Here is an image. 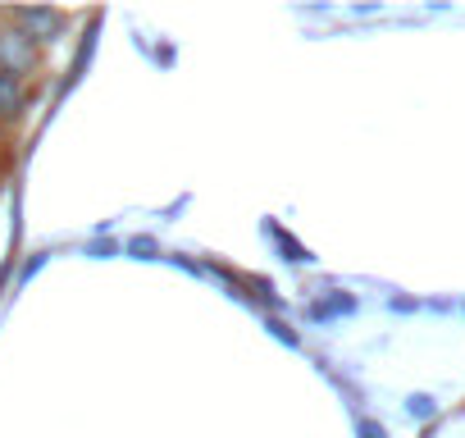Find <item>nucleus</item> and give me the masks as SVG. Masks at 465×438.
<instances>
[{
	"label": "nucleus",
	"instance_id": "1",
	"mask_svg": "<svg viewBox=\"0 0 465 438\" xmlns=\"http://www.w3.org/2000/svg\"><path fill=\"white\" fill-rule=\"evenodd\" d=\"M37 65H42V46H37L28 33H19L15 24L0 28V74L28 83V78L37 74Z\"/></svg>",
	"mask_w": 465,
	"mask_h": 438
},
{
	"label": "nucleus",
	"instance_id": "2",
	"mask_svg": "<svg viewBox=\"0 0 465 438\" xmlns=\"http://www.w3.org/2000/svg\"><path fill=\"white\" fill-rule=\"evenodd\" d=\"M10 24H15L19 33H28L37 46H51V42H60V37H64V28H69V19H64L60 10H51V5L10 10Z\"/></svg>",
	"mask_w": 465,
	"mask_h": 438
},
{
	"label": "nucleus",
	"instance_id": "3",
	"mask_svg": "<svg viewBox=\"0 0 465 438\" xmlns=\"http://www.w3.org/2000/svg\"><path fill=\"white\" fill-rule=\"evenodd\" d=\"M28 105H33L28 83H19V78H10V74H0V128H5V124H19V119L28 114Z\"/></svg>",
	"mask_w": 465,
	"mask_h": 438
},
{
	"label": "nucleus",
	"instance_id": "4",
	"mask_svg": "<svg viewBox=\"0 0 465 438\" xmlns=\"http://www.w3.org/2000/svg\"><path fill=\"white\" fill-rule=\"evenodd\" d=\"M351 311H356V297H351V293H324V297H315V302L306 306V320H311V324H329V320L351 315Z\"/></svg>",
	"mask_w": 465,
	"mask_h": 438
},
{
	"label": "nucleus",
	"instance_id": "5",
	"mask_svg": "<svg viewBox=\"0 0 465 438\" xmlns=\"http://www.w3.org/2000/svg\"><path fill=\"white\" fill-rule=\"evenodd\" d=\"M238 297H247V302H261L265 311H283V297L274 293V284L265 279V274H242V284H238Z\"/></svg>",
	"mask_w": 465,
	"mask_h": 438
},
{
	"label": "nucleus",
	"instance_id": "6",
	"mask_svg": "<svg viewBox=\"0 0 465 438\" xmlns=\"http://www.w3.org/2000/svg\"><path fill=\"white\" fill-rule=\"evenodd\" d=\"M92 51H96V19H92V28L83 33V42H78V55H74V65H69V78L60 83V96L69 92V87H78V78L87 74V65H92Z\"/></svg>",
	"mask_w": 465,
	"mask_h": 438
},
{
	"label": "nucleus",
	"instance_id": "7",
	"mask_svg": "<svg viewBox=\"0 0 465 438\" xmlns=\"http://www.w3.org/2000/svg\"><path fill=\"white\" fill-rule=\"evenodd\" d=\"M265 229H270V238L279 243V256H283L288 265H311V261H315V256H311V252H306V247H302L292 234H283L279 224H265Z\"/></svg>",
	"mask_w": 465,
	"mask_h": 438
},
{
	"label": "nucleus",
	"instance_id": "8",
	"mask_svg": "<svg viewBox=\"0 0 465 438\" xmlns=\"http://www.w3.org/2000/svg\"><path fill=\"white\" fill-rule=\"evenodd\" d=\"M124 252H128L133 261H160V243H155L151 234H137V238H133Z\"/></svg>",
	"mask_w": 465,
	"mask_h": 438
},
{
	"label": "nucleus",
	"instance_id": "9",
	"mask_svg": "<svg viewBox=\"0 0 465 438\" xmlns=\"http://www.w3.org/2000/svg\"><path fill=\"white\" fill-rule=\"evenodd\" d=\"M265 329H270V338H274V343H283V347H302V333H297L288 320L270 315V320H265Z\"/></svg>",
	"mask_w": 465,
	"mask_h": 438
},
{
	"label": "nucleus",
	"instance_id": "10",
	"mask_svg": "<svg viewBox=\"0 0 465 438\" xmlns=\"http://www.w3.org/2000/svg\"><path fill=\"white\" fill-rule=\"evenodd\" d=\"M119 252H124V247H119L114 238H105V234H96V238L87 243V256H92V261H110V256H119Z\"/></svg>",
	"mask_w": 465,
	"mask_h": 438
},
{
	"label": "nucleus",
	"instance_id": "11",
	"mask_svg": "<svg viewBox=\"0 0 465 438\" xmlns=\"http://www.w3.org/2000/svg\"><path fill=\"white\" fill-rule=\"evenodd\" d=\"M46 261H51L46 252H33V256H28V261L19 265V284H33V279H37V274L46 270Z\"/></svg>",
	"mask_w": 465,
	"mask_h": 438
},
{
	"label": "nucleus",
	"instance_id": "12",
	"mask_svg": "<svg viewBox=\"0 0 465 438\" xmlns=\"http://www.w3.org/2000/svg\"><path fill=\"white\" fill-rule=\"evenodd\" d=\"M406 411H411V415H415V420H429V415H433V411H438V406H433V397H424V393H415V397H411V402H406Z\"/></svg>",
	"mask_w": 465,
	"mask_h": 438
},
{
	"label": "nucleus",
	"instance_id": "13",
	"mask_svg": "<svg viewBox=\"0 0 465 438\" xmlns=\"http://www.w3.org/2000/svg\"><path fill=\"white\" fill-rule=\"evenodd\" d=\"M356 438H388V429L379 420H356Z\"/></svg>",
	"mask_w": 465,
	"mask_h": 438
},
{
	"label": "nucleus",
	"instance_id": "14",
	"mask_svg": "<svg viewBox=\"0 0 465 438\" xmlns=\"http://www.w3.org/2000/svg\"><path fill=\"white\" fill-rule=\"evenodd\" d=\"M155 65H160V69H169V65H173V46H169V42L155 51Z\"/></svg>",
	"mask_w": 465,
	"mask_h": 438
}]
</instances>
